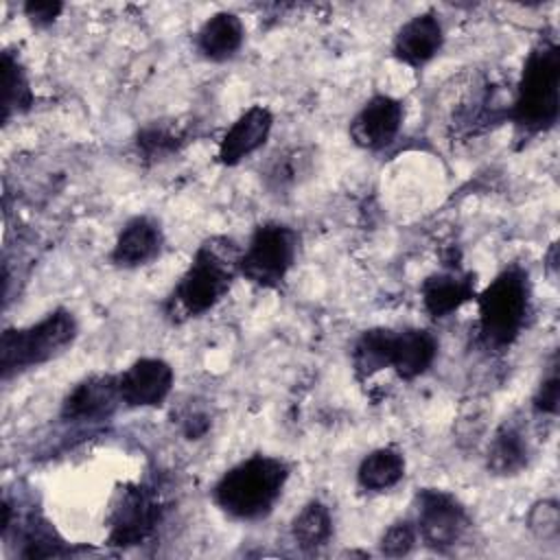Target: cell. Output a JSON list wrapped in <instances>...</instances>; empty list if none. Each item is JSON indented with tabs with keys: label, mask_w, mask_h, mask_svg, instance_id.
Returning a JSON list of instances; mask_svg holds the SVG:
<instances>
[{
	"label": "cell",
	"mask_w": 560,
	"mask_h": 560,
	"mask_svg": "<svg viewBox=\"0 0 560 560\" xmlns=\"http://www.w3.org/2000/svg\"><path fill=\"white\" fill-rule=\"evenodd\" d=\"M241 249L230 236L206 238L168 293L164 317L173 324H184L212 311L238 278Z\"/></svg>",
	"instance_id": "6da1fadb"
},
{
	"label": "cell",
	"mask_w": 560,
	"mask_h": 560,
	"mask_svg": "<svg viewBox=\"0 0 560 560\" xmlns=\"http://www.w3.org/2000/svg\"><path fill=\"white\" fill-rule=\"evenodd\" d=\"M291 468L282 457L256 453L230 466L212 486V503L230 518L254 523L267 518L280 501Z\"/></svg>",
	"instance_id": "7a4b0ae2"
},
{
	"label": "cell",
	"mask_w": 560,
	"mask_h": 560,
	"mask_svg": "<svg viewBox=\"0 0 560 560\" xmlns=\"http://www.w3.org/2000/svg\"><path fill=\"white\" fill-rule=\"evenodd\" d=\"M438 350L440 343L427 328L374 326L354 339L350 363L359 381L372 378L381 370H394L398 378L416 381L435 363Z\"/></svg>",
	"instance_id": "3957f363"
},
{
	"label": "cell",
	"mask_w": 560,
	"mask_h": 560,
	"mask_svg": "<svg viewBox=\"0 0 560 560\" xmlns=\"http://www.w3.org/2000/svg\"><path fill=\"white\" fill-rule=\"evenodd\" d=\"M560 116V48L540 39L525 57L508 120L518 140L527 142L556 127Z\"/></svg>",
	"instance_id": "277c9868"
},
{
	"label": "cell",
	"mask_w": 560,
	"mask_h": 560,
	"mask_svg": "<svg viewBox=\"0 0 560 560\" xmlns=\"http://www.w3.org/2000/svg\"><path fill=\"white\" fill-rule=\"evenodd\" d=\"M79 337V322L70 308L57 306L42 319L4 328L0 335V376L9 381L63 354Z\"/></svg>",
	"instance_id": "5b68a950"
},
{
	"label": "cell",
	"mask_w": 560,
	"mask_h": 560,
	"mask_svg": "<svg viewBox=\"0 0 560 560\" xmlns=\"http://www.w3.org/2000/svg\"><path fill=\"white\" fill-rule=\"evenodd\" d=\"M479 337L492 350H508L516 343L532 313V282L527 269L510 265L477 293Z\"/></svg>",
	"instance_id": "8992f818"
},
{
	"label": "cell",
	"mask_w": 560,
	"mask_h": 560,
	"mask_svg": "<svg viewBox=\"0 0 560 560\" xmlns=\"http://www.w3.org/2000/svg\"><path fill=\"white\" fill-rule=\"evenodd\" d=\"M300 234L287 223L265 221L241 249L238 276L258 289H280L298 260Z\"/></svg>",
	"instance_id": "52a82bcc"
},
{
	"label": "cell",
	"mask_w": 560,
	"mask_h": 560,
	"mask_svg": "<svg viewBox=\"0 0 560 560\" xmlns=\"http://www.w3.org/2000/svg\"><path fill=\"white\" fill-rule=\"evenodd\" d=\"M413 514L418 540L433 551H448L464 540L472 525L466 505L442 488H418Z\"/></svg>",
	"instance_id": "ba28073f"
},
{
	"label": "cell",
	"mask_w": 560,
	"mask_h": 560,
	"mask_svg": "<svg viewBox=\"0 0 560 560\" xmlns=\"http://www.w3.org/2000/svg\"><path fill=\"white\" fill-rule=\"evenodd\" d=\"M162 521V503L155 490L133 483L118 490L109 512L107 545L138 547L147 542Z\"/></svg>",
	"instance_id": "9c48e42d"
},
{
	"label": "cell",
	"mask_w": 560,
	"mask_h": 560,
	"mask_svg": "<svg viewBox=\"0 0 560 560\" xmlns=\"http://www.w3.org/2000/svg\"><path fill=\"white\" fill-rule=\"evenodd\" d=\"M118 407H122L118 374L94 372L68 389L59 407V418L72 424H94L109 420Z\"/></svg>",
	"instance_id": "30bf717a"
},
{
	"label": "cell",
	"mask_w": 560,
	"mask_h": 560,
	"mask_svg": "<svg viewBox=\"0 0 560 560\" xmlns=\"http://www.w3.org/2000/svg\"><path fill=\"white\" fill-rule=\"evenodd\" d=\"M175 385L173 365L160 357H140L118 372V394L127 409H155L166 402Z\"/></svg>",
	"instance_id": "8fae6325"
},
{
	"label": "cell",
	"mask_w": 560,
	"mask_h": 560,
	"mask_svg": "<svg viewBox=\"0 0 560 560\" xmlns=\"http://www.w3.org/2000/svg\"><path fill=\"white\" fill-rule=\"evenodd\" d=\"M402 120V101L389 94H374L352 116L348 125V136L352 144H357L363 151H383L398 138Z\"/></svg>",
	"instance_id": "7c38bea8"
},
{
	"label": "cell",
	"mask_w": 560,
	"mask_h": 560,
	"mask_svg": "<svg viewBox=\"0 0 560 560\" xmlns=\"http://www.w3.org/2000/svg\"><path fill=\"white\" fill-rule=\"evenodd\" d=\"M164 230L158 219L149 214H136L122 223L112 252L109 262L118 269H138L158 260L164 252Z\"/></svg>",
	"instance_id": "4fadbf2b"
},
{
	"label": "cell",
	"mask_w": 560,
	"mask_h": 560,
	"mask_svg": "<svg viewBox=\"0 0 560 560\" xmlns=\"http://www.w3.org/2000/svg\"><path fill=\"white\" fill-rule=\"evenodd\" d=\"M273 129V114L265 105L247 107L223 133L217 149V162L236 166L265 147Z\"/></svg>",
	"instance_id": "5bb4252c"
},
{
	"label": "cell",
	"mask_w": 560,
	"mask_h": 560,
	"mask_svg": "<svg viewBox=\"0 0 560 560\" xmlns=\"http://www.w3.org/2000/svg\"><path fill=\"white\" fill-rule=\"evenodd\" d=\"M444 46V26L433 11L409 18L394 35L392 55L409 68H422L440 55Z\"/></svg>",
	"instance_id": "9a60e30c"
},
{
	"label": "cell",
	"mask_w": 560,
	"mask_h": 560,
	"mask_svg": "<svg viewBox=\"0 0 560 560\" xmlns=\"http://www.w3.org/2000/svg\"><path fill=\"white\" fill-rule=\"evenodd\" d=\"M475 298V273L459 271V267L435 271L420 284V302L431 319H444Z\"/></svg>",
	"instance_id": "2e32d148"
},
{
	"label": "cell",
	"mask_w": 560,
	"mask_h": 560,
	"mask_svg": "<svg viewBox=\"0 0 560 560\" xmlns=\"http://www.w3.org/2000/svg\"><path fill=\"white\" fill-rule=\"evenodd\" d=\"M245 42L243 20L232 11L212 13L195 33L197 52L214 63L232 59Z\"/></svg>",
	"instance_id": "e0dca14e"
},
{
	"label": "cell",
	"mask_w": 560,
	"mask_h": 560,
	"mask_svg": "<svg viewBox=\"0 0 560 560\" xmlns=\"http://www.w3.org/2000/svg\"><path fill=\"white\" fill-rule=\"evenodd\" d=\"M529 453V440L521 424L503 422L490 438L486 451V466L497 477H512L527 468Z\"/></svg>",
	"instance_id": "ac0fdd59"
},
{
	"label": "cell",
	"mask_w": 560,
	"mask_h": 560,
	"mask_svg": "<svg viewBox=\"0 0 560 560\" xmlns=\"http://www.w3.org/2000/svg\"><path fill=\"white\" fill-rule=\"evenodd\" d=\"M405 470V455L394 446H381L361 457L357 466V483L365 492H387L402 481Z\"/></svg>",
	"instance_id": "d6986e66"
},
{
	"label": "cell",
	"mask_w": 560,
	"mask_h": 560,
	"mask_svg": "<svg viewBox=\"0 0 560 560\" xmlns=\"http://www.w3.org/2000/svg\"><path fill=\"white\" fill-rule=\"evenodd\" d=\"M332 534H335L332 512L319 499L306 501L291 521V538L302 551H317L326 547Z\"/></svg>",
	"instance_id": "ffe728a7"
},
{
	"label": "cell",
	"mask_w": 560,
	"mask_h": 560,
	"mask_svg": "<svg viewBox=\"0 0 560 560\" xmlns=\"http://www.w3.org/2000/svg\"><path fill=\"white\" fill-rule=\"evenodd\" d=\"M311 166H313L311 149L291 147V149L278 151L262 171L265 186L278 195L287 192V190L300 186L311 175Z\"/></svg>",
	"instance_id": "44dd1931"
},
{
	"label": "cell",
	"mask_w": 560,
	"mask_h": 560,
	"mask_svg": "<svg viewBox=\"0 0 560 560\" xmlns=\"http://www.w3.org/2000/svg\"><path fill=\"white\" fill-rule=\"evenodd\" d=\"M188 142V131L177 120H153L136 133V151L151 162L177 153Z\"/></svg>",
	"instance_id": "7402d4cb"
},
{
	"label": "cell",
	"mask_w": 560,
	"mask_h": 560,
	"mask_svg": "<svg viewBox=\"0 0 560 560\" xmlns=\"http://www.w3.org/2000/svg\"><path fill=\"white\" fill-rule=\"evenodd\" d=\"M35 94L31 90L28 74L20 59L11 52H2V122H9L13 116L24 114L33 107Z\"/></svg>",
	"instance_id": "603a6c76"
},
{
	"label": "cell",
	"mask_w": 560,
	"mask_h": 560,
	"mask_svg": "<svg viewBox=\"0 0 560 560\" xmlns=\"http://www.w3.org/2000/svg\"><path fill=\"white\" fill-rule=\"evenodd\" d=\"M416 542H418V529L413 518H398L383 529L378 538V551L387 558H402L413 551Z\"/></svg>",
	"instance_id": "cb8c5ba5"
},
{
	"label": "cell",
	"mask_w": 560,
	"mask_h": 560,
	"mask_svg": "<svg viewBox=\"0 0 560 560\" xmlns=\"http://www.w3.org/2000/svg\"><path fill=\"white\" fill-rule=\"evenodd\" d=\"M527 527L538 540H556L560 534V508L556 499H542L532 505Z\"/></svg>",
	"instance_id": "d4e9b609"
},
{
	"label": "cell",
	"mask_w": 560,
	"mask_h": 560,
	"mask_svg": "<svg viewBox=\"0 0 560 560\" xmlns=\"http://www.w3.org/2000/svg\"><path fill=\"white\" fill-rule=\"evenodd\" d=\"M558 400H560V378H558V361L556 357L549 363L547 374L540 378L534 398L532 409L540 416H556L558 413Z\"/></svg>",
	"instance_id": "484cf974"
},
{
	"label": "cell",
	"mask_w": 560,
	"mask_h": 560,
	"mask_svg": "<svg viewBox=\"0 0 560 560\" xmlns=\"http://www.w3.org/2000/svg\"><path fill=\"white\" fill-rule=\"evenodd\" d=\"M22 11H24V15L28 18V22L33 26L46 28L59 18V13L63 11V4L61 2H35L33 0V2H26L22 7Z\"/></svg>",
	"instance_id": "4316f807"
},
{
	"label": "cell",
	"mask_w": 560,
	"mask_h": 560,
	"mask_svg": "<svg viewBox=\"0 0 560 560\" xmlns=\"http://www.w3.org/2000/svg\"><path fill=\"white\" fill-rule=\"evenodd\" d=\"M208 427H210V420L201 413H192L184 420V433L188 440H199L208 431Z\"/></svg>",
	"instance_id": "83f0119b"
}]
</instances>
